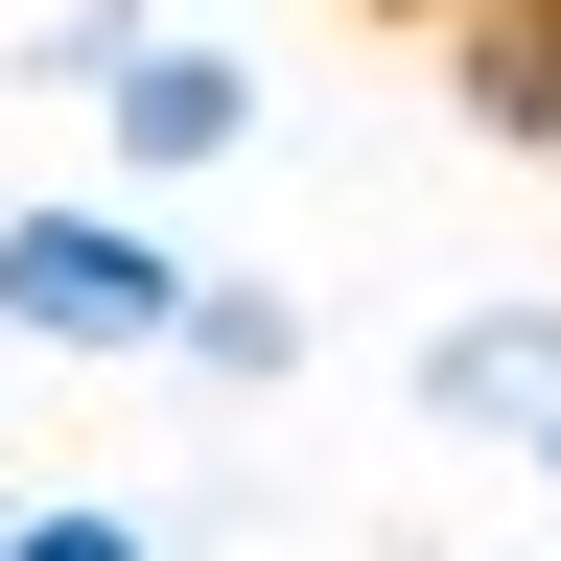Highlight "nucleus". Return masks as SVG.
<instances>
[{"label": "nucleus", "mask_w": 561, "mask_h": 561, "mask_svg": "<svg viewBox=\"0 0 561 561\" xmlns=\"http://www.w3.org/2000/svg\"><path fill=\"white\" fill-rule=\"evenodd\" d=\"M187 328V234L140 187H24L0 210V351H47V375H164Z\"/></svg>", "instance_id": "f257e3e1"}, {"label": "nucleus", "mask_w": 561, "mask_h": 561, "mask_svg": "<svg viewBox=\"0 0 561 561\" xmlns=\"http://www.w3.org/2000/svg\"><path fill=\"white\" fill-rule=\"evenodd\" d=\"M257 140H280V70H257V47H210L187 0L94 70V164H117L140 210H164V187H210V164H257Z\"/></svg>", "instance_id": "f03ea898"}, {"label": "nucleus", "mask_w": 561, "mask_h": 561, "mask_svg": "<svg viewBox=\"0 0 561 561\" xmlns=\"http://www.w3.org/2000/svg\"><path fill=\"white\" fill-rule=\"evenodd\" d=\"M398 398L445 421V445H515V421L561 398V305H445V328L398 351Z\"/></svg>", "instance_id": "7ed1b4c3"}, {"label": "nucleus", "mask_w": 561, "mask_h": 561, "mask_svg": "<svg viewBox=\"0 0 561 561\" xmlns=\"http://www.w3.org/2000/svg\"><path fill=\"white\" fill-rule=\"evenodd\" d=\"M164 375H187V398H305V280H234V257H187V328H164Z\"/></svg>", "instance_id": "20e7f679"}, {"label": "nucleus", "mask_w": 561, "mask_h": 561, "mask_svg": "<svg viewBox=\"0 0 561 561\" xmlns=\"http://www.w3.org/2000/svg\"><path fill=\"white\" fill-rule=\"evenodd\" d=\"M0 561H164L140 491H0Z\"/></svg>", "instance_id": "39448f33"}, {"label": "nucleus", "mask_w": 561, "mask_h": 561, "mask_svg": "<svg viewBox=\"0 0 561 561\" xmlns=\"http://www.w3.org/2000/svg\"><path fill=\"white\" fill-rule=\"evenodd\" d=\"M140 24H164V0H47V47H24V70H47V94H94V70H117Z\"/></svg>", "instance_id": "423d86ee"}, {"label": "nucleus", "mask_w": 561, "mask_h": 561, "mask_svg": "<svg viewBox=\"0 0 561 561\" xmlns=\"http://www.w3.org/2000/svg\"><path fill=\"white\" fill-rule=\"evenodd\" d=\"M515 468H538V491H561V398H538V421H515Z\"/></svg>", "instance_id": "0eeeda50"}, {"label": "nucleus", "mask_w": 561, "mask_h": 561, "mask_svg": "<svg viewBox=\"0 0 561 561\" xmlns=\"http://www.w3.org/2000/svg\"><path fill=\"white\" fill-rule=\"evenodd\" d=\"M538 164H561V70H538Z\"/></svg>", "instance_id": "6e6552de"}]
</instances>
